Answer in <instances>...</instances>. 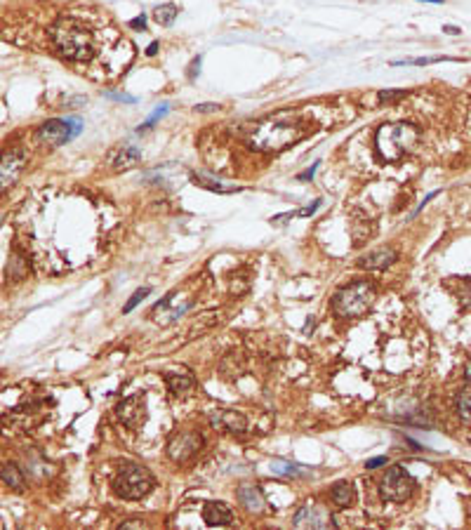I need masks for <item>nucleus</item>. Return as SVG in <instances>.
<instances>
[{
    "mask_svg": "<svg viewBox=\"0 0 471 530\" xmlns=\"http://www.w3.org/2000/svg\"><path fill=\"white\" fill-rule=\"evenodd\" d=\"M73 137H76V130H73V125L68 123V118L66 120L52 118L38 127V139H41V144L47 146V148H57V146L66 144Z\"/></svg>",
    "mask_w": 471,
    "mask_h": 530,
    "instance_id": "6e6552de",
    "label": "nucleus"
},
{
    "mask_svg": "<svg viewBox=\"0 0 471 530\" xmlns=\"http://www.w3.org/2000/svg\"><path fill=\"white\" fill-rule=\"evenodd\" d=\"M455 410L462 422H471V384L455 394Z\"/></svg>",
    "mask_w": 471,
    "mask_h": 530,
    "instance_id": "a211bd4d",
    "label": "nucleus"
},
{
    "mask_svg": "<svg viewBox=\"0 0 471 530\" xmlns=\"http://www.w3.org/2000/svg\"><path fill=\"white\" fill-rule=\"evenodd\" d=\"M177 12H179V7H177L175 2H165V5H158L153 10V19L161 26H172V21L177 19Z\"/></svg>",
    "mask_w": 471,
    "mask_h": 530,
    "instance_id": "aec40b11",
    "label": "nucleus"
},
{
    "mask_svg": "<svg viewBox=\"0 0 471 530\" xmlns=\"http://www.w3.org/2000/svg\"><path fill=\"white\" fill-rule=\"evenodd\" d=\"M148 295H151V288H148V285H146V288H139V290H137L135 295L127 299V304L123 306V314H130V311H132V309H135V306L139 304L142 299H146Z\"/></svg>",
    "mask_w": 471,
    "mask_h": 530,
    "instance_id": "5701e85b",
    "label": "nucleus"
},
{
    "mask_svg": "<svg viewBox=\"0 0 471 530\" xmlns=\"http://www.w3.org/2000/svg\"><path fill=\"white\" fill-rule=\"evenodd\" d=\"M382 464H387V457H372V460L365 462V469H377V466H382Z\"/></svg>",
    "mask_w": 471,
    "mask_h": 530,
    "instance_id": "7c9ffc66",
    "label": "nucleus"
},
{
    "mask_svg": "<svg viewBox=\"0 0 471 530\" xmlns=\"http://www.w3.org/2000/svg\"><path fill=\"white\" fill-rule=\"evenodd\" d=\"M415 490V481L403 466H391L379 481V492L389 502H405Z\"/></svg>",
    "mask_w": 471,
    "mask_h": 530,
    "instance_id": "423d86ee",
    "label": "nucleus"
},
{
    "mask_svg": "<svg viewBox=\"0 0 471 530\" xmlns=\"http://www.w3.org/2000/svg\"><path fill=\"white\" fill-rule=\"evenodd\" d=\"M167 386H170V391L179 396V394H184L186 389L193 386V377L191 375H167Z\"/></svg>",
    "mask_w": 471,
    "mask_h": 530,
    "instance_id": "412c9836",
    "label": "nucleus"
},
{
    "mask_svg": "<svg viewBox=\"0 0 471 530\" xmlns=\"http://www.w3.org/2000/svg\"><path fill=\"white\" fill-rule=\"evenodd\" d=\"M2 483H5V486H10V488H12V490H17V492H24V490H26V481H24L21 471H19L14 464H5V466H2Z\"/></svg>",
    "mask_w": 471,
    "mask_h": 530,
    "instance_id": "6ab92c4d",
    "label": "nucleus"
},
{
    "mask_svg": "<svg viewBox=\"0 0 471 530\" xmlns=\"http://www.w3.org/2000/svg\"><path fill=\"white\" fill-rule=\"evenodd\" d=\"M130 26L135 28V31H146V17H144V14L135 17V19L130 21Z\"/></svg>",
    "mask_w": 471,
    "mask_h": 530,
    "instance_id": "c85d7f7f",
    "label": "nucleus"
},
{
    "mask_svg": "<svg viewBox=\"0 0 471 530\" xmlns=\"http://www.w3.org/2000/svg\"><path fill=\"white\" fill-rule=\"evenodd\" d=\"M396 259H398V252L393 248H377V250L358 257V266H363V269H387V266L396 264Z\"/></svg>",
    "mask_w": 471,
    "mask_h": 530,
    "instance_id": "4468645a",
    "label": "nucleus"
},
{
    "mask_svg": "<svg viewBox=\"0 0 471 530\" xmlns=\"http://www.w3.org/2000/svg\"><path fill=\"white\" fill-rule=\"evenodd\" d=\"M302 137H304V130H302L299 118L292 116V113L281 111V113H273V116L257 120L252 125V130L247 132V142L259 151L276 153V151L287 148L290 144H297Z\"/></svg>",
    "mask_w": 471,
    "mask_h": 530,
    "instance_id": "f03ea898",
    "label": "nucleus"
},
{
    "mask_svg": "<svg viewBox=\"0 0 471 530\" xmlns=\"http://www.w3.org/2000/svg\"><path fill=\"white\" fill-rule=\"evenodd\" d=\"M377 94H379V102H393V99H403L408 92L405 90H382Z\"/></svg>",
    "mask_w": 471,
    "mask_h": 530,
    "instance_id": "a878e982",
    "label": "nucleus"
},
{
    "mask_svg": "<svg viewBox=\"0 0 471 530\" xmlns=\"http://www.w3.org/2000/svg\"><path fill=\"white\" fill-rule=\"evenodd\" d=\"M153 488V476L142 464H127L116 478V492L123 500H142Z\"/></svg>",
    "mask_w": 471,
    "mask_h": 530,
    "instance_id": "39448f33",
    "label": "nucleus"
},
{
    "mask_svg": "<svg viewBox=\"0 0 471 530\" xmlns=\"http://www.w3.org/2000/svg\"><path fill=\"white\" fill-rule=\"evenodd\" d=\"M59 54L73 64H92L99 52V33L82 17H59L50 28Z\"/></svg>",
    "mask_w": 471,
    "mask_h": 530,
    "instance_id": "f257e3e1",
    "label": "nucleus"
},
{
    "mask_svg": "<svg viewBox=\"0 0 471 530\" xmlns=\"http://www.w3.org/2000/svg\"><path fill=\"white\" fill-rule=\"evenodd\" d=\"M457 57H422V59H405V62H391V66H429L441 62H452Z\"/></svg>",
    "mask_w": 471,
    "mask_h": 530,
    "instance_id": "4be33fe9",
    "label": "nucleus"
},
{
    "mask_svg": "<svg viewBox=\"0 0 471 530\" xmlns=\"http://www.w3.org/2000/svg\"><path fill=\"white\" fill-rule=\"evenodd\" d=\"M144 523L142 521H123L121 523V528H142Z\"/></svg>",
    "mask_w": 471,
    "mask_h": 530,
    "instance_id": "72a5a7b5",
    "label": "nucleus"
},
{
    "mask_svg": "<svg viewBox=\"0 0 471 530\" xmlns=\"http://www.w3.org/2000/svg\"><path fill=\"white\" fill-rule=\"evenodd\" d=\"M330 495H332V502L337 507H342V509H347L353 504V497H356V492H353V486H351L349 481H337L335 486L330 488Z\"/></svg>",
    "mask_w": 471,
    "mask_h": 530,
    "instance_id": "f3484780",
    "label": "nucleus"
},
{
    "mask_svg": "<svg viewBox=\"0 0 471 530\" xmlns=\"http://www.w3.org/2000/svg\"><path fill=\"white\" fill-rule=\"evenodd\" d=\"M375 285L370 280H356L351 285H344L332 297V309L342 318H361L370 311L375 302Z\"/></svg>",
    "mask_w": 471,
    "mask_h": 530,
    "instance_id": "7ed1b4c3",
    "label": "nucleus"
},
{
    "mask_svg": "<svg viewBox=\"0 0 471 530\" xmlns=\"http://www.w3.org/2000/svg\"><path fill=\"white\" fill-rule=\"evenodd\" d=\"M419 134L412 125L405 123H391V125H382L377 132V151L382 153V158L387 160H398L403 158L408 151H412V146L417 144Z\"/></svg>",
    "mask_w": 471,
    "mask_h": 530,
    "instance_id": "20e7f679",
    "label": "nucleus"
},
{
    "mask_svg": "<svg viewBox=\"0 0 471 530\" xmlns=\"http://www.w3.org/2000/svg\"><path fill=\"white\" fill-rule=\"evenodd\" d=\"M167 108H170V104H161V106H158V108H156V111H153V113H151V118H148L146 123H142V125L137 127V132L142 134V132H144V130H148L151 125H156V120H161L163 116H165V111H167Z\"/></svg>",
    "mask_w": 471,
    "mask_h": 530,
    "instance_id": "b1692460",
    "label": "nucleus"
},
{
    "mask_svg": "<svg viewBox=\"0 0 471 530\" xmlns=\"http://www.w3.org/2000/svg\"><path fill=\"white\" fill-rule=\"evenodd\" d=\"M203 448V436L196 431H182L175 434L167 443V457L172 462H188L193 455H198V450Z\"/></svg>",
    "mask_w": 471,
    "mask_h": 530,
    "instance_id": "0eeeda50",
    "label": "nucleus"
},
{
    "mask_svg": "<svg viewBox=\"0 0 471 530\" xmlns=\"http://www.w3.org/2000/svg\"><path fill=\"white\" fill-rule=\"evenodd\" d=\"M292 523H295L297 528H330V526H335V521H332L330 511L325 507L311 504V502H307L297 511Z\"/></svg>",
    "mask_w": 471,
    "mask_h": 530,
    "instance_id": "9d476101",
    "label": "nucleus"
},
{
    "mask_svg": "<svg viewBox=\"0 0 471 530\" xmlns=\"http://www.w3.org/2000/svg\"><path fill=\"white\" fill-rule=\"evenodd\" d=\"M193 182H196V184H201V186H205L207 191H224L219 182H215V179H210L207 174H203V172H193Z\"/></svg>",
    "mask_w": 471,
    "mask_h": 530,
    "instance_id": "393cba45",
    "label": "nucleus"
},
{
    "mask_svg": "<svg viewBox=\"0 0 471 530\" xmlns=\"http://www.w3.org/2000/svg\"><path fill=\"white\" fill-rule=\"evenodd\" d=\"M222 106L219 104H196L193 106V113H217Z\"/></svg>",
    "mask_w": 471,
    "mask_h": 530,
    "instance_id": "bb28decb",
    "label": "nucleus"
},
{
    "mask_svg": "<svg viewBox=\"0 0 471 530\" xmlns=\"http://www.w3.org/2000/svg\"><path fill=\"white\" fill-rule=\"evenodd\" d=\"M419 2H433V5H441L443 0H419Z\"/></svg>",
    "mask_w": 471,
    "mask_h": 530,
    "instance_id": "4c0bfd02",
    "label": "nucleus"
},
{
    "mask_svg": "<svg viewBox=\"0 0 471 530\" xmlns=\"http://www.w3.org/2000/svg\"><path fill=\"white\" fill-rule=\"evenodd\" d=\"M118 420L130 429H142L146 422V398L144 394H135V396L125 398L118 405Z\"/></svg>",
    "mask_w": 471,
    "mask_h": 530,
    "instance_id": "1a4fd4ad",
    "label": "nucleus"
},
{
    "mask_svg": "<svg viewBox=\"0 0 471 530\" xmlns=\"http://www.w3.org/2000/svg\"><path fill=\"white\" fill-rule=\"evenodd\" d=\"M238 500L250 514H264V509H266V500H264V495L257 486H241L238 488Z\"/></svg>",
    "mask_w": 471,
    "mask_h": 530,
    "instance_id": "2eb2a0df",
    "label": "nucleus"
},
{
    "mask_svg": "<svg viewBox=\"0 0 471 530\" xmlns=\"http://www.w3.org/2000/svg\"><path fill=\"white\" fill-rule=\"evenodd\" d=\"M201 57H196V59H193V62H191V66H188V78L193 80L196 78V73H201Z\"/></svg>",
    "mask_w": 471,
    "mask_h": 530,
    "instance_id": "c756f323",
    "label": "nucleus"
},
{
    "mask_svg": "<svg viewBox=\"0 0 471 530\" xmlns=\"http://www.w3.org/2000/svg\"><path fill=\"white\" fill-rule=\"evenodd\" d=\"M210 422L217 431H226V434H243L247 429V420L238 410H215L210 415Z\"/></svg>",
    "mask_w": 471,
    "mask_h": 530,
    "instance_id": "9b49d317",
    "label": "nucleus"
},
{
    "mask_svg": "<svg viewBox=\"0 0 471 530\" xmlns=\"http://www.w3.org/2000/svg\"><path fill=\"white\" fill-rule=\"evenodd\" d=\"M443 31L445 33H452V36H459V33H462L457 26H443Z\"/></svg>",
    "mask_w": 471,
    "mask_h": 530,
    "instance_id": "c9c22d12",
    "label": "nucleus"
},
{
    "mask_svg": "<svg viewBox=\"0 0 471 530\" xmlns=\"http://www.w3.org/2000/svg\"><path fill=\"white\" fill-rule=\"evenodd\" d=\"M142 163V151L132 144H123L118 148L111 151L108 156V165L116 170V172H125V170H132Z\"/></svg>",
    "mask_w": 471,
    "mask_h": 530,
    "instance_id": "f8f14e48",
    "label": "nucleus"
},
{
    "mask_svg": "<svg viewBox=\"0 0 471 530\" xmlns=\"http://www.w3.org/2000/svg\"><path fill=\"white\" fill-rule=\"evenodd\" d=\"M156 52H158V42H151V45L146 47V54H148V57H153Z\"/></svg>",
    "mask_w": 471,
    "mask_h": 530,
    "instance_id": "f704fd0d",
    "label": "nucleus"
},
{
    "mask_svg": "<svg viewBox=\"0 0 471 530\" xmlns=\"http://www.w3.org/2000/svg\"><path fill=\"white\" fill-rule=\"evenodd\" d=\"M24 163H26V156L21 153V151H7L5 156H2V170H0V179H2V189H7V186L12 184L14 179H17V174L21 172V168H24Z\"/></svg>",
    "mask_w": 471,
    "mask_h": 530,
    "instance_id": "ddd939ff",
    "label": "nucleus"
},
{
    "mask_svg": "<svg viewBox=\"0 0 471 530\" xmlns=\"http://www.w3.org/2000/svg\"><path fill=\"white\" fill-rule=\"evenodd\" d=\"M464 377H467V382L471 384V360L467 363V365H464Z\"/></svg>",
    "mask_w": 471,
    "mask_h": 530,
    "instance_id": "e433bc0d",
    "label": "nucleus"
},
{
    "mask_svg": "<svg viewBox=\"0 0 471 530\" xmlns=\"http://www.w3.org/2000/svg\"><path fill=\"white\" fill-rule=\"evenodd\" d=\"M436 196H438V191H433V193H429L427 198H424V200H422V203H419V208H415V212H412L410 217H415V214H419V212H422V208H424L427 203H431V198H436Z\"/></svg>",
    "mask_w": 471,
    "mask_h": 530,
    "instance_id": "473e14b6",
    "label": "nucleus"
},
{
    "mask_svg": "<svg viewBox=\"0 0 471 530\" xmlns=\"http://www.w3.org/2000/svg\"><path fill=\"white\" fill-rule=\"evenodd\" d=\"M321 203H323V198H316V200H313V203L309 205V208H304V210L297 212V217H309V214H313V212L318 210V205H321Z\"/></svg>",
    "mask_w": 471,
    "mask_h": 530,
    "instance_id": "cd10ccee",
    "label": "nucleus"
},
{
    "mask_svg": "<svg viewBox=\"0 0 471 530\" xmlns=\"http://www.w3.org/2000/svg\"><path fill=\"white\" fill-rule=\"evenodd\" d=\"M318 165H321V160H316V163H313V165H311L309 170H307V172H304V174H299V177H297V179H302V182H307V179H311V177H313V174H316V168H318Z\"/></svg>",
    "mask_w": 471,
    "mask_h": 530,
    "instance_id": "2f4dec72",
    "label": "nucleus"
},
{
    "mask_svg": "<svg viewBox=\"0 0 471 530\" xmlns=\"http://www.w3.org/2000/svg\"><path fill=\"white\" fill-rule=\"evenodd\" d=\"M203 521L207 526H229L233 523V511L224 502H207L203 509Z\"/></svg>",
    "mask_w": 471,
    "mask_h": 530,
    "instance_id": "dca6fc26",
    "label": "nucleus"
}]
</instances>
